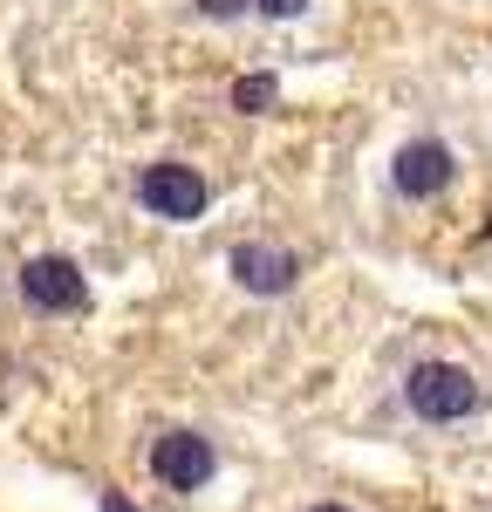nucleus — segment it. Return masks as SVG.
I'll list each match as a JSON object with an SVG mask.
<instances>
[{
    "label": "nucleus",
    "mask_w": 492,
    "mask_h": 512,
    "mask_svg": "<svg viewBox=\"0 0 492 512\" xmlns=\"http://www.w3.org/2000/svg\"><path fill=\"white\" fill-rule=\"evenodd\" d=\"M404 403L424 424H465L479 410V376L465 362H417L404 376Z\"/></svg>",
    "instance_id": "f257e3e1"
},
{
    "label": "nucleus",
    "mask_w": 492,
    "mask_h": 512,
    "mask_svg": "<svg viewBox=\"0 0 492 512\" xmlns=\"http://www.w3.org/2000/svg\"><path fill=\"white\" fill-rule=\"evenodd\" d=\"M137 205L151 212V219H171V226H192L205 205H212V185H205L192 164H144V178H137Z\"/></svg>",
    "instance_id": "f03ea898"
},
{
    "label": "nucleus",
    "mask_w": 492,
    "mask_h": 512,
    "mask_svg": "<svg viewBox=\"0 0 492 512\" xmlns=\"http://www.w3.org/2000/svg\"><path fill=\"white\" fill-rule=\"evenodd\" d=\"M21 301L41 308V315H76L89 308V280H82L76 260H62V253H41L21 267Z\"/></svg>",
    "instance_id": "7ed1b4c3"
},
{
    "label": "nucleus",
    "mask_w": 492,
    "mask_h": 512,
    "mask_svg": "<svg viewBox=\"0 0 492 512\" xmlns=\"http://www.w3.org/2000/svg\"><path fill=\"white\" fill-rule=\"evenodd\" d=\"M212 472H219V451L199 431H164L151 444V478L171 492H199V485H212Z\"/></svg>",
    "instance_id": "20e7f679"
},
{
    "label": "nucleus",
    "mask_w": 492,
    "mask_h": 512,
    "mask_svg": "<svg viewBox=\"0 0 492 512\" xmlns=\"http://www.w3.org/2000/svg\"><path fill=\"white\" fill-rule=\"evenodd\" d=\"M451 178H458V158H451V144H438V137H417V144H404L390 158V185L404 198H438Z\"/></svg>",
    "instance_id": "39448f33"
},
{
    "label": "nucleus",
    "mask_w": 492,
    "mask_h": 512,
    "mask_svg": "<svg viewBox=\"0 0 492 512\" xmlns=\"http://www.w3.org/2000/svg\"><path fill=\"white\" fill-rule=\"evenodd\" d=\"M226 267H233V280H240L246 294H287L294 274H301V260L281 253V246H267V239H240Z\"/></svg>",
    "instance_id": "423d86ee"
},
{
    "label": "nucleus",
    "mask_w": 492,
    "mask_h": 512,
    "mask_svg": "<svg viewBox=\"0 0 492 512\" xmlns=\"http://www.w3.org/2000/svg\"><path fill=\"white\" fill-rule=\"evenodd\" d=\"M274 96H281V82H274V76H240V82H233V110H246V117L274 110Z\"/></svg>",
    "instance_id": "0eeeda50"
},
{
    "label": "nucleus",
    "mask_w": 492,
    "mask_h": 512,
    "mask_svg": "<svg viewBox=\"0 0 492 512\" xmlns=\"http://www.w3.org/2000/svg\"><path fill=\"white\" fill-rule=\"evenodd\" d=\"M205 21H240V14H253V0H199Z\"/></svg>",
    "instance_id": "6e6552de"
},
{
    "label": "nucleus",
    "mask_w": 492,
    "mask_h": 512,
    "mask_svg": "<svg viewBox=\"0 0 492 512\" xmlns=\"http://www.w3.org/2000/svg\"><path fill=\"white\" fill-rule=\"evenodd\" d=\"M253 14H267V21H294V14H308V0H253Z\"/></svg>",
    "instance_id": "1a4fd4ad"
},
{
    "label": "nucleus",
    "mask_w": 492,
    "mask_h": 512,
    "mask_svg": "<svg viewBox=\"0 0 492 512\" xmlns=\"http://www.w3.org/2000/svg\"><path fill=\"white\" fill-rule=\"evenodd\" d=\"M103 512H137V506H130V499H103Z\"/></svg>",
    "instance_id": "9d476101"
},
{
    "label": "nucleus",
    "mask_w": 492,
    "mask_h": 512,
    "mask_svg": "<svg viewBox=\"0 0 492 512\" xmlns=\"http://www.w3.org/2000/svg\"><path fill=\"white\" fill-rule=\"evenodd\" d=\"M308 512H349V506H308Z\"/></svg>",
    "instance_id": "9b49d317"
}]
</instances>
